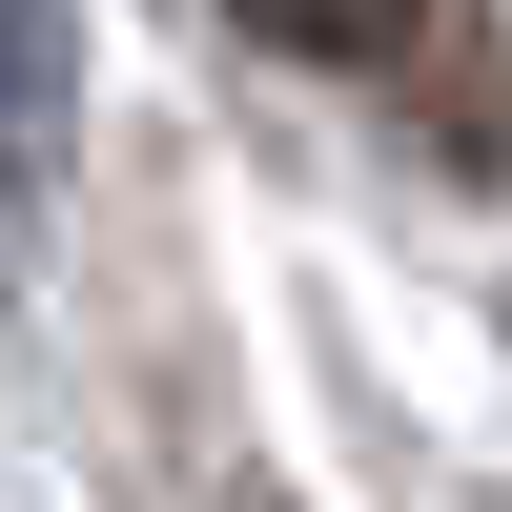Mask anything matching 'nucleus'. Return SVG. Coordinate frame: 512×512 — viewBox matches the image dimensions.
<instances>
[{
  "instance_id": "obj_1",
  "label": "nucleus",
  "mask_w": 512,
  "mask_h": 512,
  "mask_svg": "<svg viewBox=\"0 0 512 512\" xmlns=\"http://www.w3.org/2000/svg\"><path fill=\"white\" fill-rule=\"evenodd\" d=\"M62 144H82V21L62 0H0V185H62Z\"/></svg>"
},
{
  "instance_id": "obj_2",
  "label": "nucleus",
  "mask_w": 512,
  "mask_h": 512,
  "mask_svg": "<svg viewBox=\"0 0 512 512\" xmlns=\"http://www.w3.org/2000/svg\"><path fill=\"white\" fill-rule=\"evenodd\" d=\"M390 21H431V0H246V41H287V62H369Z\"/></svg>"
}]
</instances>
